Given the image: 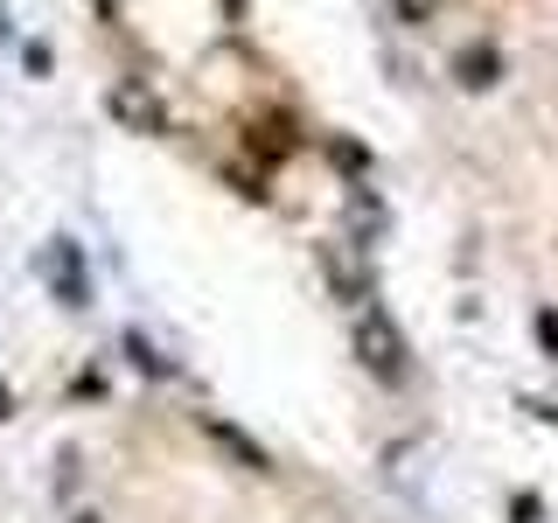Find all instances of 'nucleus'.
<instances>
[{"mask_svg":"<svg viewBox=\"0 0 558 523\" xmlns=\"http://www.w3.org/2000/svg\"><path fill=\"white\" fill-rule=\"evenodd\" d=\"M0 418H8V391H0Z\"/></svg>","mask_w":558,"mask_h":523,"instance_id":"nucleus-2","label":"nucleus"},{"mask_svg":"<svg viewBox=\"0 0 558 523\" xmlns=\"http://www.w3.org/2000/svg\"><path fill=\"white\" fill-rule=\"evenodd\" d=\"M77 523H98V516H77Z\"/></svg>","mask_w":558,"mask_h":523,"instance_id":"nucleus-4","label":"nucleus"},{"mask_svg":"<svg viewBox=\"0 0 558 523\" xmlns=\"http://www.w3.org/2000/svg\"><path fill=\"white\" fill-rule=\"evenodd\" d=\"M43 272H49V279H57V293H63V301H70V307H77V293H84V287H77V266H70V244H57V252H49V258H43Z\"/></svg>","mask_w":558,"mask_h":523,"instance_id":"nucleus-1","label":"nucleus"},{"mask_svg":"<svg viewBox=\"0 0 558 523\" xmlns=\"http://www.w3.org/2000/svg\"><path fill=\"white\" fill-rule=\"evenodd\" d=\"M0 35H8V8H0Z\"/></svg>","mask_w":558,"mask_h":523,"instance_id":"nucleus-3","label":"nucleus"}]
</instances>
